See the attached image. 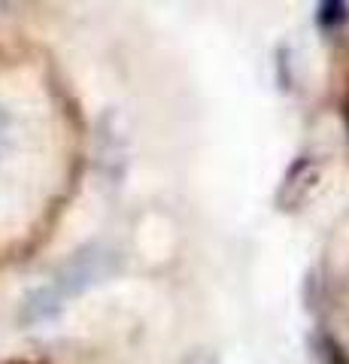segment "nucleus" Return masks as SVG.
I'll list each match as a JSON object with an SVG mask.
<instances>
[]
</instances>
